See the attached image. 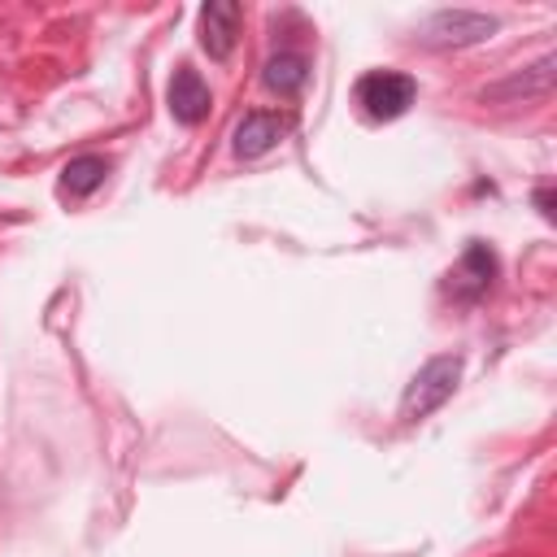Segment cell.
I'll return each instance as SVG.
<instances>
[{"label": "cell", "mask_w": 557, "mask_h": 557, "mask_svg": "<svg viewBox=\"0 0 557 557\" xmlns=\"http://www.w3.org/2000/svg\"><path fill=\"white\" fill-rule=\"evenodd\" d=\"M239 22H244V9H239L235 0H209V4H200V13H196L200 48H205L213 61H226V57L235 52Z\"/></svg>", "instance_id": "obj_4"}, {"label": "cell", "mask_w": 557, "mask_h": 557, "mask_svg": "<svg viewBox=\"0 0 557 557\" xmlns=\"http://www.w3.org/2000/svg\"><path fill=\"white\" fill-rule=\"evenodd\" d=\"M109 174V161L100 152H83V157H70L65 170H61V191L65 196H91Z\"/></svg>", "instance_id": "obj_10"}, {"label": "cell", "mask_w": 557, "mask_h": 557, "mask_svg": "<svg viewBox=\"0 0 557 557\" xmlns=\"http://www.w3.org/2000/svg\"><path fill=\"white\" fill-rule=\"evenodd\" d=\"M496 278V257L487 244H470L466 257H461V270H457V296H483Z\"/></svg>", "instance_id": "obj_8"}, {"label": "cell", "mask_w": 557, "mask_h": 557, "mask_svg": "<svg viewBox=\"0 0 557 557\" xmlns=\"http://www.w3.org/2000/svg\"><path fill=\"white\" fill-rule=\"evenodd\" d=\"M165 100H170V117H174L178 126H200V122L209 117V104H213L209 83H205L200 70H191V65H178V70H174Z\"/></svg>", "instance_id": "obj_6"}, {"label": "cell", "mask_w": 557, "mask_h": 557, "mask_svg": "<svg viewBox=\"0 0 557 557\" xmlns=\"http://www.w3.org/2000/svg\"><path fill=\"white\" fill-rule=\"evenodd\" d=\"M535 209H540L544 218H553V191H548V187H540V191H535Z\"/></svg>", "instance_id": "obj_11"}, {"label": "cell", "mask_w": 557, "mask_h": 557, "mask_svg": "<svg viewBox=\"0 0 557 557\" xmlns=\"http://www.w3.org/2000/svg\"><path fill=\"white\" fill-rule=\"evenodd\" d=\"M553 65H557V57L553 52H544L535 65H527V70H518V74H509V78H500V83H492V87H483V100H531V96H548L553 91Z\"/></svg>", "instance_id": "obj_7"}, {"label": "cell", "mask_w": 557, "mask_h": 557, "mask_svg": "<svg viewBox=\"0 0 557 557\" xmlns=\"http://www.w3.org/2000/svg\"><path fill=\"white\" fill-rule=\"evenodd\" d=\"M261 83L274 91V96H296L305 83H309V61L300 52H274L261 70Z\"/></svg>", "instance_id": "obj_9"}, {"label": "cell", "mask_w": 557, "mask_h": 557, "mask_svg": "<svg viewBox=\"0 0 557 557\" xmlns=\"http://www.w3.org/2000/svg\"><path fill=\"white\" fill-rule=\"evenodd\" d=\"M461 370H466L461 352H440V357L422 361L418 374H413V379L405 383V392H400V422H422V418H431V413L457 392Z\"/></svg>", "instance_id": "obj_1"}, {"label": "cell", "mask_w": 557, "mask_h": 557, "mask_svg": "<svg viewBox=\"0 0 557 557\" xmlns=\"http://www.w3.org/2000/svg\"><path fill=\"white\" fill-rule=\"evenodd\" d=\"M287 117L283 113H274V109H252V113H244L239 117V126H235V135H231V148H235V157H244V161H252V157H265L270 148H278V139L287 135Z\"/></svg>", "instance_id": "obj_5"}, {"label": "cell", "mask_w": 557, "mask_h": 557, "mask_svg": "<svg viewBox=\"0 0 557 557\" xmlns=\"http://www.w3.org/2000/svg\"><path fill=\"white\" fill-rule=\"evenodd\" d=\"M496 17L492 13H479V9H440L426 17L422 26V44L431 48H474L483 39L496 35Z\"/></svg>", "instance_id": "obj_3"}, {"label": "cell", "mask_w": 557, "mask_h": 557, "mask_svg": "<svg viewBox=\"0 0 557 557\" xmlns=\"http://www.w3.org/2000/svg\"><path fill=\"white\" fill-rule=\"evenodd\" d=\"M357 104L366 109V117L374 122H396L400 113H409L413 96H418V83L400 70H370L357 78Z\"/></svg>", "instance_id": "obj_2"}]
</instances>
